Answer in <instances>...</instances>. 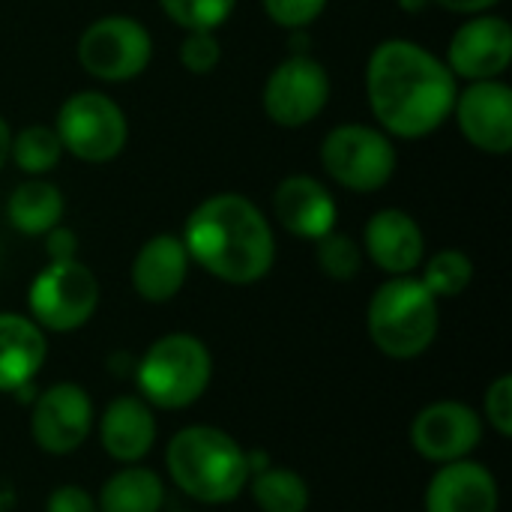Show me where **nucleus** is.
<instances>
[{"mask_svg":"<svg viewBox=\"0 0 512 512\" xmlns=\"http://www.w3.org/2000/svg\"><path fill=\"white\" fill-rule=\"evenodd\" d=\"M486 417L489 426H495V432L501 438L512 435V378L501 375L489 390H486Z\"/></svg>","mask_w":512,"mask_h":512,"instance_id":"30","label":"nucleus"},{"mask_svg":"<svg viewBox=\"0 0 512 512\" xmlns=\"http://www.w3.org/2000/svg\"><path fill=\"white\" fill-rule=\"evenodd\" d=\"M165 465L180 492L201 504H228L249 483L243 447L213 426H189L168 444Z\"/></svg>","mask_w":512,"mask_h":512,"instance_id":"3","label":"nucleus"},{"mask_svg":"<svg viewBox=\"0 0 512 512\" xmlns=\"http://www.w3.org/2000/svg\"><path fill=\"white\" fill-rule=\"evenodd\" d=\"M366 255L390 276H411L423 264L426 240L417 219L399 207L378 210L363 228Z\"/></svg>","mask_w":512,"mask_h":512,"instance_id":"16","label":"nucleus"},{"mask_svg":"<svg viewBox=\"0 0 512 512\" xmlns=\"http://www.w3.org/2000/svg\"><path fill=\"white\" fill-rule=\"evenodd\" d=\"M252 498L261 512H306L309 486L288 468H264L252 480Z\"/></svg>","mask_w":512,"mask_h":512,"instance_id":"23","label":"nucleus"},{"mask_svg":"<svg viewBox=\"0 0 512 512\" xmlns=\"http://www.w3.org/2000/svg\"><path fill=\"white\" fill-rule=\"evenodd\" d=\"M426 512H498V483L477 462H447L426 489Z\"/></svg>","mask_w":512,"mask_h":512,"instance_id":"18","label":"nucleus"},{"mask_svg":"<svg viewBox=\"0 0 512 512\" xmlns=\"http://www.w3.org/2000/svg\"><path fill=\"white\" fill-rule=\"evenodd\" d=\"M474 279V264L465 252L459 249H441L435 252L426 267L420 282L429 288L432 297H459Z\"/></svg>","mask_w":512,"mask_h":512,"instance_id":"25","label":"nucleus"},{"mask_svg":"<svg viewBox=\"0 0 512 512\" xmlns=\"http://www.w3.org/2000/svg\"><path fill=\"white\" fill-rule=\"evenodd\" d=\"M153 57L150 30L132 15H102L78 36L81 69L105 84L138 78Z\"/></svg>","mask_w":512,"mask_h":512,"instance_id":"8","label":"nucleus"},{"mask_svg":"<svg viewBox=\"0 0 512 512\" xmlns=\"http://www.w3.org/2000/svg\"><path fill=\"white\" fill-rule=\"evenodd\" d=\"M63 156V144L54 132V126H24L21 132L12 135V150L9 159L30 177H45L48 171L57 168Z\"/></svg>","mask_w":512,"mask_h":512,"instance_id":"24","label":"nucleus"},{"mask_svg":"<svg viewBox=\"0 0 512 512\" xmlns=\"http://www.w3.org/2000/svg\"><path fill=\"white\" fill-rule=\"evenodd\" d=\"M459 84L447 63L411 39H384L366 63V96L387 135L426 138L453 114Z\"/></svg>","mask_w":512,"mask_h":512,"instance_id":"1","label":"nucleus"},{"mask_svg":"<svg viewBox=\"0 0 512 512\" xmlns=\"http://www.w3.org/2000/svg\"><path fill=\"white\" fill-rule=\"evenodd\" d=\"M273 24L285 30H306L324 9L327 0H261Z\"/></svg>","mask_w":512,"mask_h":512,"instance_id":"29","label":"nucleus"},{"mask_svg":"<svg viewBox=\"0 0 512 512\" xmlns=\"http://www.w3.org/2000/svg\"><path fill=\"white\" fill-rule=\"evenodd\" d=\"M159 6L183 30H219L237 0H159Z\"/></svg>","mask_w":512,"mask_h":512,"instance_id":"27","label":"nucleus"},{"mask_svg":"<svg viewBox=\"0 0 512 512\" xmlns=\"http://www.w3.org/2000/svg\"><path fill=\"white\" fill-rule=\"evenodd\" d=\"M210 375V351L189 333H168L156 339L135 372L141 399L165 411H180L198 402L210 384Z\"/></svg>","mask_w":512,"mask_h":512,"instance_id":"5","label":"nucleus"},{"mask_svg":"<svg viewBox=\"0 0 512 512\" xmlns=\"http://www.w3.org/2000/svg\"><path fill=\"white\" fill-rule=\"evenodd\" d=\"M512 60V30L507 18L480 12L471 15L447 45V69L453 78L489 81L507 72Z\"/></svg>","mask_w":512,"mask_h":512,"instance_id":"12","label":"nucleus"},{"mask_svg":"<svg viewBox=\"0 0 512 512\" xmlns=\"http://www.w3.org/2000/svg\"><path fill=\"white\" fill-rule=\"evenodd\" d=\"M6 216L15 231H21L27 237H42L54 225H60L63 195L54 183H48L42 177H30L9 195Z\"/></svg>","mask_w":512,"mask_h":512,"instance_id":"21","label":"nucleus"},{"mask_svg":"<svg viewBox=\"0 0 512 512\" xmlns=\"http://www.w3.org/2000/svg\"><path fill=\"white\" fill-rule=\"evenodd\" d=\"M45 333L33 318L0 312V393L24 390L45 363Z\"/></svg>","mask_w":512,"mask_h":512,"instance_id":"20","label":"nucleus"},{"mask_svg":"<svg viewBox=\"0 0 512 512\" xmlns=\"http://www.w3.org/2000/svg\"><path fill=\"white\" fill-rule=\"evenodd\" d=\"M396 162L399 156L390 135L363 123H342L330 129L321 144L324 171L357 195L384 189L396 174Z\"/></svg>","mask_w":512,"mask_h":512,"instance_id":"7","label":"nucleus"},{"mask_svg":"<svg viewBox=\"0 0 512 512\" xmlns=\"http://www.w3.org/2000/svg\"><path fill=\"white\" fill-rule=\"evenodd\" d=\"M165 504L162 480L147 468H123L105 480L96 507L99 512H159Z\"/></svg>","mask_w":512,"mask_h":512,"instance_id":"22","label":"nucleus"},{"mask_svg":"<svg viewBox=\"0 0 512 512\" xmlns=\"http://www.w3.org/2000/svg\"><path fill=\"white\" fill-rule=\"evenodd\" d=\"M222 60V48L216 30H186L180 42V63L192 75H210Z\"/></svg>","mask_w":512,"mask_h":512,"instance_id":"28","label":"nucleus"},{"mask_svg":"<svg viewBox=\"0 0 512 512\" xmlns=\"http://www.w3.org/2000/svg\"><path fill=\"white\" fill-rule=\"evenodd\" d=\"M273 216L288 234L315 243L336 228V201L321 180L291 174L273 192Z\"/></svg>","mask_w":512,"mask_h":512,"instance_id":"15","label":"nucleus"},{"mask_svg":"<svg viewBox=\"0 0 512 512\" xmlns=\"http://www.w3.org/2000/svg\"><path fill=\"white\" fill-rule=\"evenodd\" d=\"M366 324L381 354L393 360L420 357L438 336V297L414 276H393L372 294Z\"/></svg>","mask_w":512,"mask_h":512,"instance_id":"4","label":"nucleus"},{"mask_svg":"<svg viewBox=\"0 0 512 512\" xmlns=\"http://www.w3.org/2000/svg\"><path fill=\"white\" fill-rule=\"evenodd\" d=\"M483 438V420L462 402H435L411 426L414 450L438 465L468 459Z\"/></svg>","mask_w":512,"mask_h":512,"instance_id":"14","label":"nucleus"},{"mask_svg":"<svg viewBox=\"0 0 512 512\" xmlns=\"http://www.w3.org/2000/svg\"><path fill=\"white\" fill-rule=\"evenodd\" d=\"M9 150H12V129H9V123L0 117V171H3V165L9 162Z\"/></svg>","mask_w":512,"mask_h":512,"instance_id":"34","label":"nucleus"},{"mask_svg":"<svg viewBox=\"0 0 512 512\" xmlns=\"http://www.w3.org/2000/svg\"><path fill=\"white\" fill-rule=\"evenodd\" d=\"M453 117L471 147L492 156L512 150V90L501 78L468 81L456 93Z\"/></svg>","mask_w":512,"mask_h":512,"instance_id":"11","label":"nucleus"},{"mask_svg":"<svg viewBox=\"0 0 512 512\" xmlns=\"http://www.w3.org/2000/svg\"><path fill=\"white\" fill-rule=\"evenodd\" d=\"M264 114L282 129L309 126L330 102V75L309 54H291L264 81Z\"/></svg>","mask_w":512,"mask_h":512,"instance_id":"10","label":"nucleus"},{"mask_svg":"<svg viewBox=\"0 0 512 512\" xmlns=\"http://www.w3.org/2000/svg\"><path fill=\"white\" fill-rule=\"evenodd\" d=\"M45 512H99V507L81 486H60L51 492Z\"/></svg>","mask_w":512,"mask_h":512,"instance_id":"31","label":"nucleus"},{"mask_svg":"<svg viewBox=\"0 0 512 512\" xmlns=\"http://www.w3.org/2000/svg\"><path fill=\"white\" fill-rule=\"evenodd\" d=\"M90 426L93 405L78 384H54L33 405L30 435L39 444V450L51 456L75 453L87 441Z\"/></svg>","mask_w":512,"mask_h":512,"instance_id":"13","label":"nucleus"},{"mask_svg":"<svg viewBox=\"0 0 512 512\" xmlns=\"http://www.w3.org/2000/svg\"><path fill=\"white\" fill-rule=\"evenodd\" d=\"M189 252L177 234H153L132 261V288L147 303H168L189 276Z\"/></svg>","mask_w":512,"mask_h":512,"instance_id":"17","label":"nucleus"},{"mask_svg":"<svg viewBox=\"0 0 512 512\" xmlns=\"http://www.w3.org/2000/svg\"><path fill=\"white\" fill-rule=\"evenodd\" d=\"M54 132L63 150L87 165H105L117 159L129 141L123 108L99 90H78L66 96L57 111Z\"/></svg>","mask_w":512,"mask_h":512,"instance_id":"6","label":"nucleus"},{"mask_svg":"<svg viewBox=\"0 0 512 512\" xmlns=\"http://www.w3.org/2000/svg\"><path fill=\"white\" fill-rule=\"evenodd\" d=\"M429 3H432V0H399V6H402L405 12H423Z\"/></svg>","mask_w":512,"mask_h":512,"instance_id":"35","label":"nucleus"},{"mask_svg":"<svg viewBox=\"0 0 512 512\" xmlns=\"http://www.w3.org/2000/svg\"><path fill=\"white\" fill-rule=\"evenodd\" d=\"M27 306L33 321L51 333H72L84 327L99 306V285L90 267L78 258L48 261L30 282Z\"/></svg>","mask_w":512,"mask_h":512,"instance_id":"9","label":"nucleus"},{"mask_svg":"<svg viewBox=\"0 0 512 512\" xmlns=\"http://www.w3.org/2000/svg\"><path fill=\"white\" fill-rule=\"evenodd\" d=\"M45 237V252H48V261H72L75 252H78V240H75V231H69L66 225H54Z\"/></svg>","mask_w":512,"mask_h":512,"instance_id":"32","label":"nucleus"},{"mask_svg":"<svg viewBox=\"0 0 512 512\" xmlns=\"http://www.w3.org/2000/svg\"><path fill=\"white\" fill-rule=\"evenodd\" d=\"M450 12H462V15H480V12H489L492 6H498L501 0H432Z\"/></svg>","mask_w":512,"mask_h":512,"instance_id":"33","label":"nucleus"},{"mask_svg":"<svg viewBox=\"0 0 512 512\" xmlns=\"http://www.w3.org/2000/svg\"><path fill=\"white\" fill-rule=\"evenodd\" d=\"M315 261L318 267L336 279V282H351L360 267H363V249L357 246L354 237L339 234L336 228L330 234H324L321 240H315Z\"/></svg>","mask_w":512,"mask_h":512,"instance_id":"26","label":"nucleus"},{"mask_svg":"<svg viewBox=\"0 0 512 512\" xmlns=\"http://www.w3.org/2000/svg\"><path fill=\"white\" fill-rule=\"evenodd\" d=\"M183 246L189 261L228 285L264 279L276 261L270 219L246 195L219 192L204 198L186 219Z\"/></svg>","mask_w":512,"mask_h":512,"instance_id":"2","label":"nucleus"},{"mask_svg":"<svg viewBox=\"0 0 512 512\" xmlns=\"http://www.w3.org/2000/svg\"><path fill=\"white\" fill-rule=\"evenodd\" d=\"M102 447L117 462H138L153 450L156 441V420L150 405L141 396H120L114 399L99 423Z\"/></svg>","mask_w":512,"mask_h":512,"instance_id":"19","label":"nucleus"}]
</instances>
